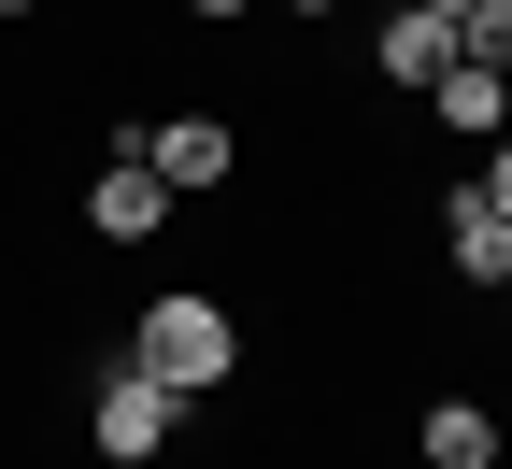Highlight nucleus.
I'll use <instances>...</instances> for the list:
<instances>
[{
    "label": "nucleus",
    "mask_w": 512,
    "mask_h": 469,
    "mask_svg": "<svg viewBox=\"0 0 512 469\" xmlns=\"http://www.w3.org/2000/svg\"><path fill=\"white\" fill-rule=\"evenodd\" d=\"M171 427H185V398H171L143 356H86V441H100L114 469H157Z\"/></svg>",
    "instance_id": "f03ea898"
},
{
    "label": "nucleus",
    "mask_w": 512,
    "mask_h": 469,
    "mask_svg": "<svg viewBox=\"0 0 512 469\" xmlns=\"http://www.w3.org/2000/svg\"><path fill=\"white\" fill-rule=\"evenodd\" d=\"M228 157H242V143H228L214 114H157V128H143V171H157L171 199H200V185H228Z\"/></svg>",
    "instance_id": "423d86ee"
},
{
    "label": "nucleus",
    "mask_w": 512,
    "mask_h": 469,
    "mask_svg": "<svg viewBox=\"0 0 512 469\" xmlns=\"http://www.w3.org/2000/svg\"><path fill=\"white\" fill-rule=\"evenodd\" d=\"M484 199H498V214H512V128H498V143H484V171H470Z\"/></svg>",
    "instance_id": "9d476101"
},
{
    "label": "nucleus",
    "mask_w": 512,
    "mask_h": 469,
    "mask_svg": "<svg viewBox=\"0 0 512 469\" xmlns=\"http://www.w3.org/2000/svg\"><path fill=\"white\" fill-rule=\"evenodd\" d=\"M413 15H441V29H456V15H470V0H413Z\"/></svg>",
    "instance_id": "f8f14e48"
},
{
    "label": "nucleus",
    "mask_w": 512,
    "mask_h": 469,
    "mask_svg": "<svg viewBox=\"0 0 512 469\" xmlns=\"http://www.w3.org/2000/svg\"><path fill=\"white\" fill-rule=\"evenodd\" d=\"M441 271H456V285H512V214H498V199L484 185H441Z\"/></svg>",
    "instance_id": "20e7f679"
},
{
    "label": "nucleus",
    "mask_w": 512,
    "mask_h": 469,
    "mask_svg": "<svg viewBox=\"0 0 512 469\" xmlns=\"http://www.w3.org/2000/svg\"><path fill=\"white\" fill-rule=\"evenodd\" d=\"M0 15H43V0H0Z\"/></svg>",
    "instance_id": "4468645a"
},
{
    "label": "nucleus",
    "mask_w": 512,
    "mask_h": 469,
    "mask_svg": "<svg viewBox=\"0 0 512 469\" xmlns=\"http://www.w3.org/2000/svg\"><path fill=\"white\" fill-rule=\"evenodd\" d=\"M456 57H470V72H512V0H470V15H456Z\"/></svg>",
    "instance_id": "1a4fd4ad"
},
{
    "label": "nucleus",
    "mask_w": 512,
    "mask_h": 469,
    "mask_svg": "<svg viewBox=\"0 0 512 469\" xmlns=\"http://www.w3.org/2000/svg\"><path fill=\"white\" fill-rule=\"evenodd\" d=\"M157 228H171V185L143 157H100L86 171V242H157Z\"/></svg>",
    "instance_id": "39448f33"
},
{
    "label": "nucleus",
    "mask_w": 512,
    "mask_h": 469,
    "mask_svg": "<svg viewBox=\"0 0 512 469\" xmlns=\"http://www.w3.org/2000/svg\"><path fill=\"white\" fill-rule=\"evenodd\" d=\"M427 128H456V143H498V128H512V72H470V57H456V72L427 86Z\"/></svg>",
    "instance_id": "0eeeda50"
},
{
    "label": "nucleus",
    "mask_w": 512,
    "mask_h": 469,
    "mask_svg": "<svg viewBox=\"0 0 512 469\" xmlns=\"http://www.w3.org/2000/svg\"><path fill=\"white\" fill-rule=\"evenodd\" d=\"M185 15H256V0H185Z\"/></svg>",
    "instance_id": "ddd939ff"
},
{
    "label": "nucleus",
    "mask_w": 512,
    "mask_h": 469,
    "mask_svg": "<svg viewBox=\"0 0 512 469\" xmlns=\"http://www.w3.org/2000/svg\"><path fill=\"white\" fill-rule=\"evenodd\" d=\"M441 72H456V29H441V15H413V0H384V15H370V86L427 100Z\"/></svg>",
    "instance_id": "7ed1b4c3"
},
{
    "label": "nucleus",
    "mask_w": 512,
    "mask_h": 469,
    "mask_svg": "<svg viewBox=\"0 0 512 469\" xmlns=\"http://www.w3.org/2000/svg\"><path fill=\"white\" fill-rule=\"evenodd\" d=\"M256 15H342V0H256Z\"/></svg>",
    "instance_id": "9b49d317"
},
{
    "label": "nucleus",
    "mask_w": 512,
    "mask_h": 469,
    "mask_svg": "<svg viewBox=\"0 0 512 469\" xmlns=\"http://www.w3.org/2000/svg\"><path fill=\"white\" fill-rule=\"evenodd\" d=\"M128 356H143L171 398H214L228 370H242V327H228V299H200V285H171V299H143V327H128Z\"/></svg>",
    "instance_id": "f257e3e1"
},
{
    "label": "nucleus",
    "mask_w": 512,
    "mask_h": 469,
    "mask_svg": "<svg viewBox=\"0 0 512 469\" xmlns=\"http://www.w3.org/2000/svg\"><path fill=\"white\" fill-rule=\"evenodd\" d=\"M413 455H427V469H498V413H484V398H427Z\"/></svg>",
    "instance_id": "6e6552de"
}]
</instances>
